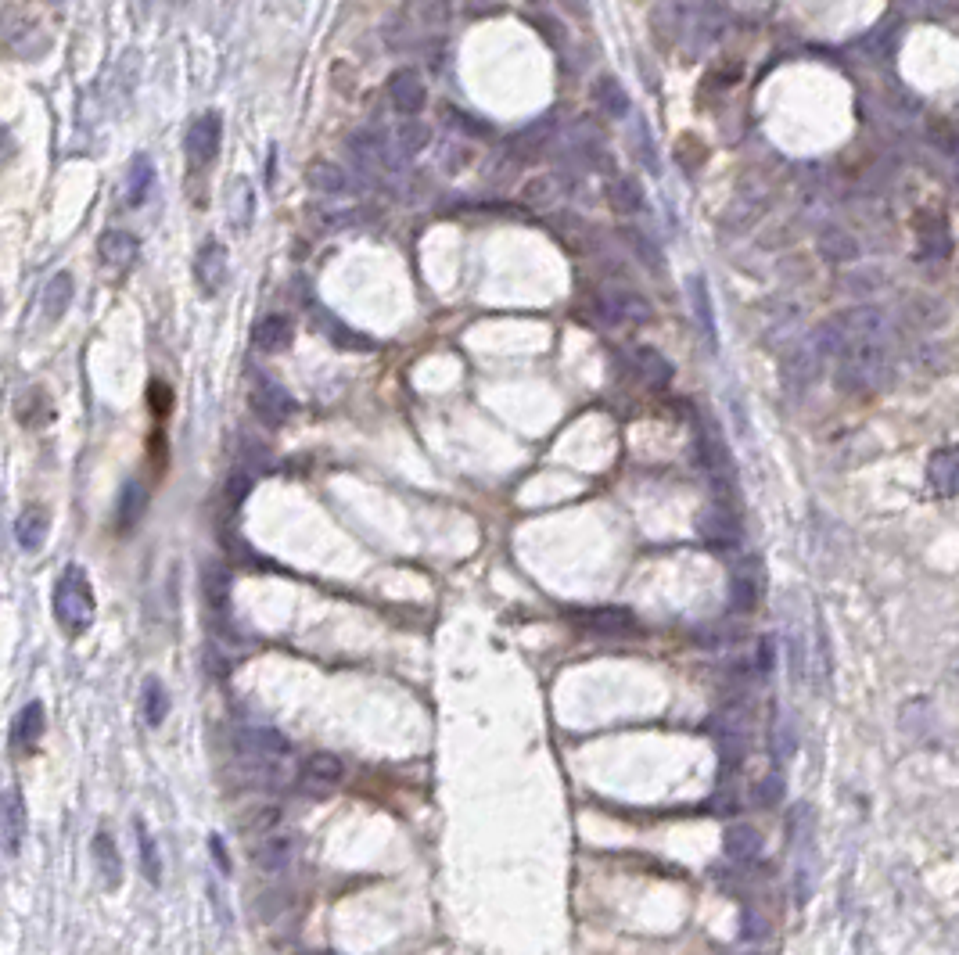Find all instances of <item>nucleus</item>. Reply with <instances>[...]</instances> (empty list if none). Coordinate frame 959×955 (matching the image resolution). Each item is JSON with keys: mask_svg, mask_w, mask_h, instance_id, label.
<instances>
[{"mask_svg": "<svg viewBox=\"0 0 959 955\" xmlns=\"http://www.w3.org/2000/svg\"><path fill=\"white\" fill-rule=\"evenodd\" d=\"M234 751H238V758L245 762V769L252 772V780L259 787L281 790L295 776L291 744L270 726H241L234 733Z\"/></svg>", "mask_w": 959, "mask_h": 955, "instance_id": "f257e3e1", "label": "nucleus"}, {"mask_svg": "<svg viewBox=\"0 0 959 955\" xmlns=\"http://www.w3.org/2000/svg\"><path fill=\"white\" fill-rule=\"evenodd\" d=\"M891 370L895 363L884 334L837 345V385L845 392H877L891 381Z\"/></svg>", "mask_w": 959, "mask_h": 955, "instance_id": "f03ea898", "label": "nucleus"}, {"mask_svg": "<svg viewBox=\"0 0 959 955\" xmlns=\"http://www.w3.org/2000/svg\"><path fill=\"white\" fill-rule=\"evenodd\" d=\"M54 618L69 636H80L94 622V589L80 564H69L54 582Z\"/></svg>", "mask_w": 959, "mask_h": 955, "instance_id": "7ed1b4c3", "label": "nucleus"}, {"mask_svg": "<svg viewBox=\"0 0 959 955\" xmlns=\"http://www.w3.org/2000/svg\"><path fill=\"white\" fill-rule=\"evenodd\" d=\"M697 467H701L704 482L712 489L715 507L730 510L733 489H737V482H733V460L715 428H697Z\"/></svg>", "mask_w": 959, "mask_h": 955, "instance_id": "20e7f679", "label": "nucleus"}, {"mask_svg": "<svg viewBox=\"0 0 959 955\" xmlns=\"http://www.w3.org/2000/svg\"><path fill=\"white\" fill-rule=\"evenodd\" d=\"M187 162H191L194 169L209 166L212 158L220 155V144H223V119L220 112H202L198 119H194L191 126H187Z\"/></svg>", "mask_w": 959, "mask_h": 955, "instance_id": "39448f33", "label": "nucleus"}, {"mask_svg": "<svg viewBox=\"0 0 959 955\" xmlns=\"http://www.w3.org/2000/svg\"><path fill=\"white\" fill-rule=\"evenodd\" d=\"M252 410H256V417L263 424H270V428H281L288 417H295V399L288 395V388H281L277 381H270V377L259 374L256 388H252Z\"/></svg>", "mask_w": 959, "mask_h": 955, "instance_id": "423d86ee", "label": "nucleus"}, {"mask_svg": "<svg viewBox=\"0 0 959 955\" xmlns=\"http://www.w3.org/2000/svg\"><path fill=\"white\" fill-rule=\"evenodd\" d=\"M572 618L590 629L593 636H633L636 632V614L629 607L604 604V607H586V611H572Z\"/></svg>", "mask_w": 959, "mask_h": 955, "instance_id": "0eeeda50", "label": "nucleus"}, {"mask_svg": "<svg viewBox=\"0 0 959 955\" xmlns=\"http://www.w3.org/2000/svg\"><path fill=\"white\" fill-rule=\"evenodd\" d=\"M227 248L220 241H205L198 259H194V281H198V291L202 295H220L223 284H227Z\"/></svg>", "mask_w": 959, "mask_h": 955, "instance_id": "6e6552de", "label": "nucleus"}, {"mask_svg": "<svg viewBox=\"0 0 959 955\" xmlns=\"http://www.w3.org/2000/svg\"><path fill=\"white\" fill-rule=\"evenodd\" d=\"M291 855H295V841H291V833H281V830H270L263 833V837H256V844H252V862H256L259 873H284V869L291 866Z\"/></svg>", "mask_w": 959, "mask_h": 955, "instance_id": "1a4fd4ad", "label": "nucleus"}, {"mask_svg": "<svg viewBox=\"0 0 959 955\" xmlns=\"http://www.w3.org/2000/svg\"><path fill=\"white\" fill-rule=\"evenodd\" d=\"M342 776H345L342 758H338V754L317 751V754H309L306 765H302L299 783L309 790V794H327V790H335L338 783H342Z\"/></svg>", "mask_w": 959, "mask_h": 955, "instance_id": "9d476101", "label": "nucleus"}, {"mask_svg": "<svg viewBox=\"0 0 959 955\" xmlns=\"http://www.w3.org/2000/svg\"><path fill=\"white\" fill-rule=\"evenodd\" d=\"M26 841V805L18 790H4L0 794V844L8 855H18Z\"/></svg>", "mask_w": 959, "mask_h": 955, "instance_id": "9b49d317", "label": "nucleus"}, {"mask_svg": "<svg viewBox=\"0 0 959 955\" xmlns=\"http://www.w3.org/2000/svg\"><path fill=\"white\" fill-rule=\"evenodd\" d=\"M697 532H701V539L712 546V550H733V546L740 543L737 517H733L726 507H715V510H708V514L697 517Z\"/></svg>", "mask_w": 959, "mask_h": 955, "instance_id": "f8f14e48", "label": "nucleus"}, {"mask_svg": "<svg viewBox=\"0 0 959 955\" xmlns=\"http://www.w3.org/2000/svg\"><path fill=\"white\" fill-rule=\"evenodd\" d=\"M927 485L938 496H959V446H945L927 460Z\"/></svg>", "mask_w": 959, "mask_h": 955, "instance_id": "ddd939ff", "label": "nucleus"}, {"mask_svg": "<svg viewBox=\"0 0 959 955\" xmlns=\"http://www.w3.org/2000/svg\"><path fill=\"white\" fill-rule=\"evenodd\" d=\"M916 241H920V259L927 263H945L952 255V234L942 216H924L916 223Z\"/></svg>", "mask_w": 959, "mask_h": 955, "instance_id": "4468645a", "label": "nucleus"}, {"mask_svg": "<svg viewBox=\"0 0 959 955\" xmlns=\"http://www.w3.org/2000/svg\"><path fill=\"white\" fill-rule=\"evenodd\" d=\"M97 252H101V259H105L108 266H115V270H130L137 259H141V241L130 234V230H105L101 234V241H97Z\"/></svg>", "mask_w": 959, "mask_h": 955, "instance_id": "2eb2a0df", "label": "nucleus"}, {"mask_svg": "<svg viewBox=\"0 0 959 955\" xmlns=\"http://www.w3.org/2000/svg\"><path fill=\"white\" fill-rule=\"evenodd\" d=\"M388 97H392V105H396L403 115H417L424 108L428 90H424L421 76H417L414 69H399V72H392V79H388Z\"/></svg>", "mask_w": 959, "mask_h": 955, "instance_id": "dca6fc26", "label": "nucleus"}, {"mask_svg": "<svg viewBox=\"0 0 959 955\" xmlns=\"http://www.w3.org/2000/svg\"><path fill=\"white\" fill-rule=\"evenodd\" d=\"M600 313L608 316V320H633V324H640V320H651L654 309L651 302L643 295H636V291L615 288L600 298Z\"/></svg>", "mask_w": 959, "mask_h": 955, "instance_id": "f3484780", "label": "nucleus"}, {"mask_svg": "<svg viewBox=\"0 0 959 955\" xmlns=\"http://www.w3.org/2000/svg\"><path fill=\"white\" fill-rule=\"evenodd\" d=\"M758 593H762V575H758L755 561H744L737 571L730 575V604L733 611H751L758 604Z\"/></svg>", "mask_w": 959, "mask_h": 955, "instance_id": "a211bd4d", "label": "nucleus"}, {"mask_svg": "<svg viewBox=\"0 0 959 955\" xmlns=\"http://www.w3.org/2000/svg\"><path fill=\"white\" fill-rule=\"evenodd\" d=\"M291 338H295V324H291L284 313H270L263 316L256 324V331H252V342H256V349L263 352H281L291 345Z\"/></svg>", "mask_w": 959, "mask_h": 955, "instance_id": "6ab92c4d", "label": "nucleus"}, {"mask_svg": "<svg viewBox=\"0 0 959 955\" xmlns=\"http://www.w3.org/2000/svg\"><path fill=\"white\" fill-rule=\"evenodd\" d=\"M90 851H94V866H97V873H101V880H105L108 887L123 884V859H119V848H115L112 833L97 830Z\"/></svg>", "mask_w": 959, "mask_h": 955, "instance_id": "aec40b11", "label": "nucleus"}, {"mask_svg": "<svg viewBox=\"0 0 959 955\" xmlns=\"http://www.w3.org/2000/svg\"><path fill=\"white\" fill-rule=\"evenodd\" d=\"M230 593H234V579H230V571L223 568V564H205L202 571V596L205 604H209V611L223 614L230 607Z\"/></svg>", "mask_w": 959, "mask_h": 955, "instance_id": "412c9836", "label": "nucleus"}, {"mask_svg": "<svg viewBox=\"0 0 959 955\" xmlns=\"http://www.w3.org/2000/svg\"><path fill=\"white\" fill-rule=\"evenodd\" d=\"M151 191H155V162L148 155H137L130 166V176H126V205L141 209L151 198Z\"/></svg>", "mask_w": 959, "mask_h": 955, "instance_id": "4be33fe9", "label": "nucleus"}, {"mask_svg": "<svg viewBox=\"0 0 959 955\" xmlns=\"http://www.w3.org/2000/svg\"><path fill=\"white\" fill-rule=\"evenodd\" d=\"M726 859L733 862H755L758 855H762V833L755 830V826L748 823H737L726 830Z\"/></svg>", "mask_w": 959, "mask_h": 955, "instance_id": "5701e85b", "label": "nucleus"}, {"mask_svg": "<svg viewBox=\"0 0 959 955\" xmlns=\"http://www.w3.org/2000/svg\"><path fill=\"white\" fill-rule=\"evenodd\" d=\"M47 510L44 507H29L26 514L18 517L15 521V539H18V546L22 550H40L44 546V539H47Z\"/></svg>", "mask_w": 959, "mask_h": 955, "instance_id": "b1692460", "label": "nucleus"}, {"mask_svg": "<svg viewBox=\"0 0 959 955\" xmlns=\"http://www.w3.org/2000/svg\"><path fill=\"white\" fill-rule=\"evenodd\" d=\"M72 295H76V284H72V273H54L51 277V284H47V291H44V316L47 320H62L65 316V309H69V302H72Z\"/></svg>", "mask_w": 959, "mask_h": 955, "instance_id": "393cba45", "label": "nucleus"}, {"mask_svg": "<svg viewBox=\"0 0 959 955\" xmlns=\"http://www.w3.org/2000/svg\"><path fill=\"white\" fill-rule=\"evenodd\" d=\"M40 733H44V704L40 701H29L26 708L18 711V722H15V744L22 747V751H29V747L40 740Z\"/></svg>", "mask_w": 959, "mask_h": 955, "instance_id": "a878e982", "label": "nucleus"}, {"mask_svg": "<svg viewBox=\"0 0 959 955\" xmlns=\"http://www.w3.org/2000/svg\"><path fill=\"white\" fill-rule=\"evenodd\" d=\"M636 367H640V374H643V381L651 388H665L672 381V363L661 356L658 349H636Z\"/></svg>", "mask_w": 959, "mask_h": 955, "instance_id": "bb28decb", "label": "nucleus"}, {"mask_svg": "<svg viewBox=\"0 0 959 955\" xmlns=\"http://www.w3.org/2000/svg\"><path fill=\"white\" fill-rule=\"evenodd\" d=\"M133 830H137V855H141L144 877H148L151 884H162V855H159V844H155V837H151L148 826H144L141 819L133 823Z\"/></svg>", "mask_w": 959, "mask_h": 955, "instance_id": "cd10ccee", "label": "nucleus"}, {"mask_svg": "<svg viewBox=\"0 0 959 955\" xmlns=\"http://www.w3.org/2000/svg\"><path fill=\"white\" fill-rule=\"evenodd\" d=\"M819 252L827 255L830 263H848V259L859 255V248H855V241L845 234V230L827 227L823 234H819Z\"/></svg>", "mask_w": 959, "mask_h": 955, "instance_id": "c85d7f7f", "label": "nucleus"}, {"mask_svg": "<svg viewBox=\"0 0 959 955\" xmlns=\"http://www.w3.org/2000/svg\"><path fill=\"white\" fill-rule=\"evenodd\" d=\"M144 507H148V496L137 482H126L123 492H119V528H133L144 517Z\"/></svg>", "mask_w": 959, "mask_h": 955, "instance_id": "c756f323", "label": "nucleus"}, {"mask_svg": "<svg viewBox=\"0 0 959 955\" xmlns=\"http://www.w3.org/2000/svg\"><path fill=\"white\" fill-rule=\"evenodd\" d=\"M166 711H169V693L166 686L151 675V679H144V722H148V726H162V722H166Z\"/></svg>", "mask_w": 959, "mask_h": 955, "instance_id": "7c9ffc66", "label": "nucleus"}, {"mask_svg": "<svg viewBox=\"0 0 959 955\" xmlns=\"http://www.w3.org/2000/svg\"><path fill=\"white\" fill-rule=\"evenodd\" d=\"M597 101H600V108L608 115H625L629 112V94H625V87L618 83V79H611V76H604L597 83Z\"/></svg>", "mask_w": 959, "mask_h": 955, "instance_id": "2f4dec72", "label": "nucleus"}, {"mask_svg": "<svg viewBox=\"0 0 959 955\" xmlns=\"http://www.w3.org/2000/svg\"><path fill=\"white\" fill-rule=\"evenodd\" d=\"M309 184L317 187V191L324 194H338L349 187V180H345V173L338 166H331V162H317V166L309 169Z\"/></svg>", "mask_w": 959, "mask_h": 955, "instance_id": "473e14b6", "label": "nucleus"}, {"mask_svg": "<svg viewBox=\"0 0 959 955\" xmlns=\"http://www.w3.org/2000/svg\"><path fill=\"white\" fill-rule=\"evenodd\" d=\"M608 198H611V205H615L618 212H636L643 205V194H640V187L629 180V176H618L615 184L608 187Z\"/></svg>", "mask_w": 959, "mask_h": 955, "instance_id": "72a5a7b5", "label": "nucleus"}, {"mask_svg": "<svg viewBox=\"0 0 959 955\" xmlns=\"http://www.w3.org/2000/svg\"><path fill=\"white\" fill-rule=\"evenodd\" d=\"M812 833V815H809V805H794L791 815H787V841L794 844V848H805V841H809Z\"/></svg>", "mask_w": 959, "mask_h": 955, "instance_id": "f704fd0d", "label": "nucleus"}, {"mask_svg": "<svg viewBox=\"0 0 959 955\" xmlns=\"http://www.w3.org/2000/svg\"><path fill=\"white\" fill-rule=\"evenodd\" d=\"M927 133H931V141L938 151H945V155L959 158V126L945 123V119H934L931 126H927Z\"/></svg>", "mask_w": 959, "mask_h": 955, "instance_id": "c9c22d12", "label": "nucleus"}, {"mask_svg": "<svg viewBox=\"0 0 959 955\" xmlns=\"http://www.w3.org/2000/svg\"><path fill=\"white\" fill-rule=\"evenodd\" d=\"M690 298H694V309H697V324L704 327V334H708V342L715 345L712 302H708V288H704V281H694V284H690Z\"/></svg>", "mask_w": 959, "mask_h": 955, "instance_id": "e433bc0d", "label": "nucleus"}, {"mask_svg": "<svg viewBox=\"0 0 959 955\" xmlns=\"http://www.w3.org/2000/svg\"><path fill=\"white\" fill-rule=\"evenodd\" d=\"M784 801V780H780V772H769L766 780L755 787V805L758 808H776Z\"/></svg>", "mask_w": 959, "mask_h": 955, "instance_id": "4c0bfd02", "label": "nucleus"}, {"mask_svg": "<svg viewBox=\"0 0 959 955\" xmlns=\"http://www.w3.org/2000/svg\"><path fill=\"white\" fill-rule=\"evenodd\" d=\"M791 751H794L791 729H787L784 722H776V726H773V754H776V762H784V758H787Z\"/></svg>", "mask_w": 959, "mask_h": 955, "instance_id": "58836bf2", "label": "nucleus"}, {"mask_svg": "<svg viewBox=\"0 0 959 955\" xmlns=\"http://www.w3.org/2000/svg\"><path fill=\"white\" fill-rule=\"evenodd\" d=\"M248 485H252V482H248L245 474H234V478H230V482H227V503H230V507H238V503L245 500Z\"/></svg>", "mask_w": 959, "mask_h": 955, "instance_id": "ea45409f", "label": "nucleus"}, {"mask_svg": "<svg viewBox=\"0 0 959 955\" xmlns=\"http://www.w3.org/2000/svg\"><path fill=\"white\" fill-rule=\"evenodd\" d=\"M744 923H748V927H744V938H748V941H755V938H762V934H766V923H762V920L755 923V920L748 916Z\"/></svg>", "mask_w": 959, "mask_h": 955, "instance_id": "a19ab883", "label": "nucleus"}, {"mask_svg": "<svg viewBox=\"0 0 959 955\" xmlns=\"http://www.w3.org/2000/svg\"><path fill=\"white\" fill-rule=\"evenodd\" d=\"M11 151H15V144H11V133L0 130V162H4V158H8Z\"/></svg>", "mask_w": 959, "mask_h": 955, "instance_id": "79ce46f5", "label": "nucleus"}, {"mask_svg": "<svg viewBox=\"0 0 959 955\" xmlns=\"http://www.w3.org/2000/svg\"><path fill=\"white\" fill-rule=\"evenodd\" d=\"M212 855H216V862H220V869H230L227 855H223V844H220V837H212Z\"/></svg>", "mask_w": 959, "mask_h": 955, "instance_id": "37998d69", "label": "nucleus"}, {"mask_svg": "<svg viewBox=\"0 0 959 955\" xmlns=\"http://www.w3.org/2000/svg\"><path fill=\"white\" fill-rule=\"evenodd\" d=\"M306 955H335V952H306Z\"/></svg>", "mask_w": 959, "mask_h": 955, "instance_id": "c03bdc74", "label": "nucleus"}, {"mask_svg": "<svg viewBox=\"0 0 959 955\" xmlns=\"http://www.w3.org/2000/svg\"><path fill=\"white\" fill-rule=\"evenodd\" d=\"M748 955H766V952H748Z\"/></svg>", "mask_w": 959, "mask_h": 955, "instance_id": "a18cd8bd", "label": "nucleus"}, {"mask_svg": "<svg viewBox=\"0 0 959 955\" xmlns=\"http://www.w3.org/2000/svg\"><path fill=\"white\" fill-rule=\"evenodd\" d=\"M956 672H959V668H956Z\"/></svg>", "mask_w": 959, "mask_h": 955, "instance_id": "49530a36", "label": "nucleus"}]
</instances>
